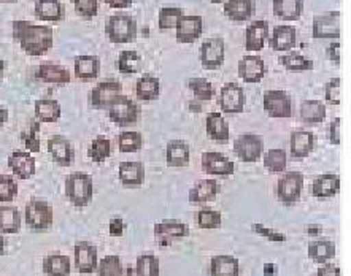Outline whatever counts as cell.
<instances>
[{"instance_id":"cell-1","label":"cell","mask_w":351,"mask_h":276,"mask_svg":"<svg viewBox=\"0 0 351 276\" xmlns=\"http://www.w3.org/2000/svg\"><path fill=\"white\" fill-rule=\"evenodd\" d=\"M12 31L14 42L19 43V47L27 56H45L54 45V31L51 26L16 19L12 23Z\"/></svg>"},{"instance_id":"cell-2","label":"cell","mask_w":351,"mask_h":276,"mask_svg":"<svg viewBox=\"0 0 351 276\" xmlns=\"http://www.w3.org/2000/svg\"><path fill=\"white\" fill-rule=\"evenodd\" d=\"M138 27L135 18L124 13L113 14V16L108 18L107 24H105V34H107L110 42L114 45H126L135 42Z\"/></svg>"},{"instance_id":"cell-3","label":"cell","mask_w":351,"mask_h":276,"mask_svg":"<svg viewBox=\"0 0 351 276\" xmlns=\"http://www.w3.org/2000/svg\"><path fill=\"white\" fill-rule=\"evenodd\" d=\"M65 195L73 207L83 208L89 205L94 195L93 178L88 173L75 172L65 179Z\"/></svg>"},{"instance_id":"cell-4","label":"cell","mask_w":351,"mask_h":276,"mask_svg":"<svg viewBox=\"0 0 351 276\" xmlns=\"http://www.w3.org/2000/svg\"><path fill=\"white\" fill-rule=\"evenodd\" d=\"M107 112L110 121L119 125V127L137 124L140 121V114H142L140 105L135 102V100L123 94L118 95V97L110 103Z\"/></svg>"},{"instance_id":"cell-5","label":"cell","mask_w":351,"mask_h":276,"mask_svg":"<svg viewBox=\"0 0 351 276\" xmlns=\"http://www.w3.org/2000/svg\"><path fill=\"white\" fill-rule=\"evenodd\" d=\"M26 223L34 230H47L54 223L53 207L43 199H31L24 210Z\"/></svg>"},{"instance_id":"cell-6","label":"cell","mask_w":351,"mask_h":276,"mask_svg":"<svg viewBox=\"0 0 351 276\" xmlns=\"http://www.w3.org/2000/svg\"><path fill=\"white\" fill-rule=\"evenodd\" d=\"M304 189V175L300 172H288L278 179L277 197L285 207H294L299 203Z\"/></svg>"},{"instance_id":"cell-7","label":"cell","mask_w":351,"mask_h":276,"mask_svg":"<svg viewBox=\"0 0 351 276\" xmlns=\"http://www.w3.org/2000/svg\"><path fill=\"white\" fill-rule=\"evenodd\" d=\"M263 105L265 113L270 118L288 119L293 116V99L287 91H280V89H270L264 92Z\"/></svg>"},{"instance_id":"cell-8","label":"cell","mask_w":351,"mask_h":276,"mask_svg":"<svg viewBox=\"0 0 351 276\" xmlns=\"http://www.w3.org/2000/svg\"><path fill=\"white\" fill-rule=\"evenodd\" d=\"M123 94V84L117 79H105L93 88L88 94L89 107L94 110H107L110 103L113 102L118 95Z\"/></svg>"},{"instance_id":"cell-9","label":"cell","mask_w":351,"mask_h":276,"mask_svg":"<svg viewBox=\"0 0 351 276\" xmlns=\"http://www.w3.org/2000/svg\"><path fill=\"white\" fill-rule=\"evenodd\" d=\"M264 151V142L256 134H243L234 140V153L245 164L258 162Z\"/></svg>"},{"instance_id":"cell-10","label":"cell","mask_w":351,"mask_h":276,"mask_svg":"<svg viewBox=\"0 0 351 276\" xmlns=\"http://www.w3.org/2000/svg\"><path fill=\"white\" fill-rule=\"evenodd\" d=\"M200 62L205 70H218L223 67L226 58V43L223 37H210L200 47Z\"/></svg>"},{"instance_id":"cell-11","label":"cell","mask_w":351,"mask_h":276,"mask_svg":"<svg viewBox=\"0 0 351 276\" xmlns=\"http://www.w3.org/2000/svg\"><path fill=\"white\" fill-rule=\"evenodd\" d=\"M218 103L223 113L239 114L245 110L247 95H245L243 88L239 83H226L221 91H219Z\"/></svg>"},{"instance_id":"cell-12","label":"cell","mask_w":351,"mask_h":276,"mask_svg":"<svg viewBox=\"0 0 351 276\" xmlns=\"http://www.w3.org/2000/svg\"><path fill=\"white\" fill-rule=\"evenodd\" d=\"M312 35L317 40H339L340 38V13L330 12L313 19Z\"/></svg>"},{"instance_id":"cell-13","label":"cell","mask_w":351,"mask_h":276,"mask_svg":"<svg viewBox=\"0 0 351 276\" xmlns=\"http://www.w3.org/2000/svg\"><path fill=\"white\" fill-rule=\"evenodd\" d=\"M175 31L178 43H194L204 32V19L199 14H183Z\"/></svg>"},{"instance_id":"cell-14","label":"cell","mask_w":351,"mask_h":276,"mask_svg":"<svg viewBox=\"0 0 351 276\" xmlns=\"http://www.w3.org/2000/svg\"><path fill=\"white\" fill-rule=\"evenodd\" d=\"M48 153L59 167H70L75 162V149L64 135H53L48 140Z\"/></svg>"},{"instance_id":"cell-15","label":"cell","mask_w":351,"mask_h":276,"mask_svg":"<svg viewBox=\"0 0 351 276\" xmlns=\"http://www.w3.org/2000/svg\"><path fill=\"white\" fill-rule=\"evenodd\" d=\"M75 267L78 273L91 275L97 270V248L88 242H82L75 244Z\"/></svg>"},{"instance_id":"cell-16","label":"cell","mask_w":351,"mask_h":276,"mask_svg":"<svg viewBox=\"0 0 351 276\" xmlns=\"http://www.w3.org/2000/svg\"><path fill=\"white\" fill-rule=\"evenodd\" d=\"M270 29L269 23L265 19H258L248 24L247 31H245V49L247 51H263L265 43L269 42Z\"/></svg>"},{"instance_id":"cell-17","label":"cell","mask_w":351,"mask_h":276,"mask_svg":"<svg viewBox=\"0 0 351 276\" xmlns=\"http://www.w3.org/2000/svg\"><path fill=\"white\" fill-rule=\"evenodd\" d=\"M202 170L215 177H230L235 172V165L221 153L207 151L202 154Z\"/></svg>"},{"instance_id":"cell-18","label":"cell","mask_w":351,"mask_h":276,"mask_svg":"<svg viewBox=\"0 0 351 276\" xmlns=\"http://www.w3.org/2000/svg\"><path fill=\"white\" fill-rule=\"evenodd\" d=\"M269 45L277 53L289 51L298 45V29L291 24H278L274 27L272 37H269Z\"/></svg>"},{"instance_id":"cell-19","label":"cell","mask_w":351,"mask_h":276,"mask_svg":"<svg viewBox=\"0 0 351 276\" xmlns=\"http://www.w3.org/2000/svg\"><path fill=\"white\" fill-rule=\"evenodd\" d=\"M264 75H265V64L263 58L248 54V56L240 59L239 77L242 81L248 84H256L263 81Z\"/></svg>"},{"instance_id":"cell-20","label":"cell","mask_w":351,"mask_h":276,"mask_svg":"<svg viewBox=\"0 0 351 276\" xmlns=\"http://www.w3.org/2000/svg\"><path fill=\"white\" fill-rule=\"evenodd\" d=\"M8 167L19 179H31L37 172L34 155L27 151H13L10 154Z\"/></svg>"},{"instance_id":"cell-21","label":"cell","mask_w":351,"mask_h":276,"mask_svg":"<svg viewBox=\"0 0 351 276\" xmlns=\"http://www.w3.org/2000/svg\"><path fill=\"white\" fill-rule=\"evenodd\" d=\"M35 18L45 23H61L65 18V7L61 0H35Z\"/></svg>"},{"instance_id":"cell-22","label":"cell","mask_w":351,"mask_h":276,"mask_svg":"<svg viewBox=\"0 0 351 276\" xmlns=\"http://www.w3.org/2000/svg\"><path fill=\"white\" fill-rule=\"evenodd\" d=\"M315 145H317V138H315V134L310 132V130H294L291 134L289 147L291 155L294 159L307 158V155L312 154Z\"/></svg>"},{"instance_id":"cell-23","label":"cell","mask_w":351,"mask_h":276,"mask_svg":"<svg viewBox=\"0 0 351 276\" xmlns=\"http://www.w3.org/2000/svg\"><path fill=\"white\" fill-rule=\"evenodd\" d=\"M154 235H156L160 244H167L173 240L188 237L189 227L180 221H162V223L154 225Z\"/></svg>"},{"instance_id":"cell-24","label":"cell","mask_w":351,"mask_h":276,"mask_svg":"<svg viewBox=\"0 0 351 276\" xmlns=\"http://www.w3.org/2000/svg\"><path fill=\"white\" fill-rule=\"evenodd\" d=\"M256 12L254 0H226L224 14L234 23H245L253 18Z\"/></svg>"},{"instance_id":"cell-25","label":"cell","mask_w":351,"mask_h":276,"mask_svg":"<svg viewBox=\"0 0 351 276\" xmlns=\"http://www.w3.org/2000/svg\"><path fill=\"white\" fill-rule=\"evenodd\" d=\"M37 78L40 81L48 83V84H58V86H64V84H69L70 79V72L62 65L53 64V62H45L40 64L37 68Z\"/></svg>"},{"instance_id":"cell-26","label":"cell","mask_w":351,"mask_h":276,"mask_svg":"<svg viewBox=\"0 0 351 276\" xmlns=\"http://www.w3.org/2000/svg\"><path fill=\"white\" fill-rule=\"evenodd\" d=\"M219 194V184L217 179H202L189 190V203L191 205H205L207 202L217 199Z\"/></svg>"},{"instance_id":"cell-27","label":"cell","mask_w":351,"mask_h":276,"mask_svg":"<svg viewBox=\"0 0 351 276\" xmlns=\"http://www.w3.org/2000/svg\"><path fill=\"white\" fill-rule=\"evenodd\" d=\"M272 10L282 21H299L304 13V0H272Z\"/></svg>"},{"instance_id":"cell-28","label":"cell","mask_w":351,"mask_h":276,"mask_svg":"<svg viewBox=\"0 0 351 276\" xmlns=\"http://www.w3.org/2000/svg\"><path fill=\"white\" fill-rule=\"evenodd\" d=\"M205 129H207V135L213 140V142L223 145L229 143V124L221 113H210L207 119H205Z\"/></svg>"},{"instance_id":"cell-29","label":"cell","mask_w":351,"mask_h":276,"mask_svg":"<svg viewBox=\"0 0 351 276\" xmlns=\"http://www.w3.org/2000/svg\"><path fill=\"white\" fill-rule=\"evenodd\" d=\"M35 119L42 124V123H56L61 118L62 110H61V103L58 100L49 99V97H43L38 99L35 102Z\"/></svg>"},{"instance_id":"cell-30","label":"cell","mask_w":351,"mask_h":276,"mask_svg":"<svg viewBox=\"0 0 351 276\" xmlns=\"http://www.w3.org/2000/svg\"><path fill=\"white\" fill-rule=\"evenodd\" d=\"M340 190V177L339 175L326 173L319 175L318 178H315L312 184V194L317 199H330L334 195H337Z\"/></svg>"},{"instance_id":"cell-31","label":"cell","mask_w":351,"mask_h":276,"mask_svg":"<svg viewBox=\"0 0 351 276\" xmlns=\"http://www.w3.org/2000/svg\"><path fill=\"white\" fill-rule=\"evenodd\" d=\"M75 77L82 81L96 79L100 73V58L99 56H77L73 62Z\"/></svg>"},{"instance_id":"cell-32","label":"cell","mask_w":351,"mask_h":276,"mask_svg":"<svg viewBox=\"0 0 351 276\" xmlns=\"http://www.w3.org/2000/svg\"><path fill=\"white\" fill-rule=\"evenodd\" d=\"M119 181L129 188L142 186L145 181V165L142 162H121L118 168Z\"/></svg>"},{"instance_id":"cell-33","label":"cell","mask_w":351,"mask_h":276,"mask_svg":"<svg viewBox=\"0 0 351 276\" xmlns=\"http://www.w3.org/2000/svg\"><path fill=\"white\" fill-rule=\"evenodd\" d=\"M191 158V149L182 140H173L165 149V160L170 167H186Z\"/></svg>"},{"instance_id":"cell-34","label":"cell","mask_w":351,"mask_h":276,"mask_svg":"<svg viewBox=\"0 0 351 276\" xmlns=\"http://www.w3.org/2000/svg\"><path fill=\"white\" fill-rule=\"evenodd\" d=\"M135 94H137V99L142 100V102L156 100L160 94V81L153 75H143L142 78L137 79Z\"/></svg>"},{"instance_id":"cell-35","label":"cell","mask_w":351,"mask_h":276,"mask_svg":"<svg viewBox=\"0 0 351 276\" xmlns=\"http://www.w3.org/2000/svg\"><path fill=\"white\" fill-rule=\"evenodd\" d=\"M210 275L212 276H239L240 264L232 255H215L210 262Z\"/></svg>"},{"instance_id":"cell-36","label":"cell","mask_w":351,"mask_h":276,"mask_svg":"<svg viewBox=\"0 0 351 276\" xmlns=\"http://www.w3.org/2000/svg\"><path fill=\"white\" fill-rule=\"evenodd\" d=\"M308 258L317 264H328L335 258V244L330 240H315L308 244Z\"/></svg>"},{"instance_id":"cell-37","label":"cell","mask_w":351,"mask_h":276,"mask_svg":"<svg viewBox=\"0 0 351 276\" xmlns=\"http://www.w3.org/2000/svg\"><path fill=\"white\" fill-rule=\"evenodd\" d=\"M21 229V214L16 207L2 205L0 207V234H18Z\"/></svg>"},{"instance_id":"cell-38","label":"cell","mask_w":351,"mask_h":276,"mask_svg":"<svg viewBox=\"0 0 351 276\" xmlns=\"http://www.w3.org/2000/svg\"><path fill=\"white\" fill-rule=\"evenodd\" d=\"M326 105L319 100H305L300 105V119L305 124H319L326 119Z\"/></svg>"},{"instance_id":"cell-39","label":"cell","mask_w":351,"mask_h":276,"mask_svg":"<svg viewBox=\"0 0 351 276\" xmlns=\"http://www.w3.org/2000/svg\"><path fill=\"white\" fill-rule=\"evenodd\" d=\"M43 272L48 276H69L70 259L65 254H49L43 259Z\"/></svg>"},{"instance_id":"cell-40","label":"cell","mask_w":351,"mask_h":276,"mask_svg":"<svg viewBox=\"0 0 351 276\" xmlns=\"http://www.w3.org/2000/svg\"><path fill=\"white\" fill-rule=\"evenodd\" d=\"M117 68L123 75H135L142 68V56L134 49H124L117 61Z\"/></svg>"},{"instance_id":"cell-41","label":"cell","mask_w":351,"mask_h":276,"mask_svg":"<svg viewBox=\"0 0 351 276\" xmlns=\"http://www.w3.org/2000/svg\"><path fill=\"white\" fill-rule=\"evenodd\" d=\"M278 61L288 72H310L315 67L312 59L302 56L300 53L283 54V56H280Z\"/></svg>"},{"instance_id":"cell-42","label":"cell","mask_w":351,"mask_h":276,"mask_svg":"<svg viewBox=\"0 0 351 276\" xmlns=\"http://www.w3.org/2000/svg\"><path fill=\"white\" fill-rule=\"evenodd\" d=\"M112 154V142L104 135H99L97 138L93 140V143L89 145L88 149V155L93 162L96 164H102L110 158Z\"/></svg>"},{"instance_id":"cell-43","label":"cell","mask_w":351,"mask_h":276,"mask_svg":"<svg viewBox=\"0 0 351 276\" xmlns=\"http://www.w3.org/2000/svg\"><path fill=\"white\" fill-rule=\"evenodd\" d=\"M288 165V155L285 149L275 148L270 149L264 154V167L269 170L270 173H283Z\"/></svg>"},{"instance_id":"cell-44","label":"cell","mask_w":351,"mask_h":276,"mask_svg":"<svg viewBox=\"0 0 351 276\" xmlns=\"http://www.w3.org/2000/svg\"><path fill=\"white\" fill-rule=\"evenodd\" d=\"M188 88L189 91H191L199 100H202V102H210V100L215 97V86L207 78H189Z\"/></svg>"},{"instance_id":"cell-45","label":"cell","mask_w":351,"mask_h":276,"mask_svg":"<svg viewBox=\"0 0 351 276\" xmlns=\"http://www.w3.org/2000/svg\"><path fill=\"white\" fill-rule=\"evenodd\" d=\"M184 14L183 8L178 7H164L159 10V16H158V24L160 31H170V29L177 27V24L182 16Z\"/></svg>"},{"instance_id":"cell-46","label":"cell","mask_w":351,"mask_h":276,"mask_svg":"<svg viewBox=\"0 0 351 276\" xmlns=\"http://www.w3.org/2000/svg\"><path fill=\"white\" fill-rule=\"evenodd\" d=\"M118 148L121 153H137L143 148V137L140 132H121L118 135Z\"/></svg>"},{"instance_id":"cell-47","label":"cell","mask_w":351,"mask_h":276,"mask_svg":"<svg viewBox=\"0 0 351 276\" xmlns=\"http://www.w3.org/2000/svg\"><path fill=\"white\" fill-rule=\"evenodd\" d=\"M135 275L137 276H159V259L153 254L138 255L137 264H135Z\"/></svg>"},{"instance_id":"cell-48","label":"cell","mask_w":351,"mask_h":276,"mask_svg":"<svg viewBox=\"0 0 351 276\" xmlns=\"http://www.w3.org/2000/svg\"><path fill=\"white\" fill-rule=\"evenodd\" d=\"M99 276H123L121 259L118 255H107L97 265Z\"/></svg>"},{"instance_id":"cell-49","label":"cell","mask_w":351,"mask_h":276,"mask_svg":"<svg viewBox=\"0 0 351 276\" xmlns=\"http://www.w3.org/2000/svg\"><path fill=\"white\" fill-rule=\"evenodd\" d=\"M221 213L212 208H202L197 213V224L200 229H218L221 225Z\"/></svg>"},{"instance_id":"cell-50","label":"cell","mask_w":351,"mask_h":276,"mask_svg":"<svg viewBox=\"0 0 351 276\" xmlns=\"http://www.w3.org/2000/svg\"><path fill=\"white\" fill-rule=\"evenodd\" d=\"M18 195L16 179L10 175H0V203L12 202Z\"/></svg>"},{"instance_id":"cell-51","label":"cell","mask_w":351,"mask_h":276,"mask_svg":"<svg viewBox=\"0 0 351 276\" xmlns=\"http://www.w3.org/2000/svg\"><path fill=\"white\" fill-rule=\"evenodd\" d=\"M73 3L75 12L83 19H93L99 13V0H70Z\"/></svg>"},{"instance_id":"cell-52","label":"cell","mask_w":351,"mask_h":276,"mask_svg":"<svg viewBox=\"0 0 351 276\" xmlns=\"http://www.w3.org/2000/svg\"><path fill=\"white\" fill-rule=\"evenodd\" d=\"M324 100L329 105H340L342 100V79L339 77L329 79L324 86Z\"/></svg>"},{"instance_id":"cell-53","label":"cell","mask_w":351,"mask_h":276,"mask_svg":"<svg viewBox=\"0 0 351 276\" xmlns=\"http://www.w3.org/2000/svg\"><path fill=\"white\" fill-rule=\"evenodd\" d=\"M40 127H42V125H40V123L35 119V121H32L31 125H29V132L23 135L24 145H26V148L32 153H38L40 147H42V143H40V138H38Z\"/></svg>"},{"instance_id":"cell-54","label":"cell","mask_w":351,"mask_h":276,"mask_svg":"<svg viewBox=\"0 0 351 276\" xmlns=\"http://www.w3.org/2000/svg\"><path fill=\"white\" fill-rule=\"evenodd\" d=\"M340 124H342V119L335 118L329 125V142L335 147L340 145Z\"/></svg>"},{"instance_id":"cell-55","label":"cell","mask_w":351,"mask_h":276,"mask_svg":"<svg viewBox=\"0 0 351 276\" xmlns=\"http://www.w3.org/2000/svg\"><path fill=\"white\" fill-rule=\"evenodd\" d=\"M328 58L332 62L340 65V42L339 40H335V42H332L328 47Z\"/></svg>"},{"instance_id":"cell-56","label":"cell","mask_w":351,"mask_h":276,"mask_svg":"<svg viewBox=\"0 0 351 276\" xmlns=\"http://www.w3.org/2000/svg\"><path fill=\"white\" fill-rule=\"evenodd\" d=\"M317 276H342V272H340L339 267L330 264H324L323 267L318 268Z\"/></svg>"},{"instance_id":"cell-57","label":"cell","mask_w":351,"mask_h":276,"mask_svg":"<svg viewBox=\"0 0 351 276\" xmlns=\"http://www.w3.org/2000/svg\"><path fill=\"white\" fill-rule=\"evenodd\" d=\"M135 0H105V3L108 5L110 8L114 10H126L129 7H132Z\"/></svg>"},{"instance_id":"cell-58","label":"cell","mask_w":351,"mask_h":276,"mask_svg":"<svg viewBox=\"0 0 351 276\" xmlns=\"http://www.w3.org/2000/svg\"><path fill=\"white\" fill-rule=\"evenodd\" d=\"M7 121H8V110L0 108V129L3 127V124H7Z\"/></svg>"},{"instance_id":"cell-59","label":"cell","mask_w":351,"mask_h":276,"mask_svg":"<svg viewBox=\"0 0 351 276\" xmlns=\"http://www.w3.org/2000/svg\"><path fill=\"white\" fill-rule=\"evenodd\" d=\"M5 249H7V240H5L3 235L0 234V255L5 254Z\"/></svg>"},{"instance_id":"cell-60","label":"cell","mask_w":351,"mask_h":276,"mask_svg":"<svg viewBox=\"0 0 351 276\" xmlns=\"http://www.w3.org/2000/svg\"><path fill=\"white\" fill-rule=\"evenodd\" d=\"M7 67H8L7 61H2V59H0V81H2V78H3L5 70H7Z\"/></svg>"},{"instance_id":"cell-61","label":"cell","mask_w":351,"mask_h":276,"mask_svg":"<svg viewBox=\"0 0 351 276\" xmlns=\"http://www.w3.org/2000/svg\"><path fill=\"white\" fill-rule=\"evenodd\" d=\"M18 0H0V3H16Z\"/></svg>"},{"instance_id":"cell-62","label":"cell","mask_w":351,"mask_h":276,"mask_svg":"<svg viewBox=\"0 0 351 276\" xmlns=\"http://www.w3.org/2000/svg\"><path fill=\"white\" fill-rule=\"evenodd\" d=\"M210 2H212V3H224L226 0H210Z\"/></svg>"}]
</instances>
